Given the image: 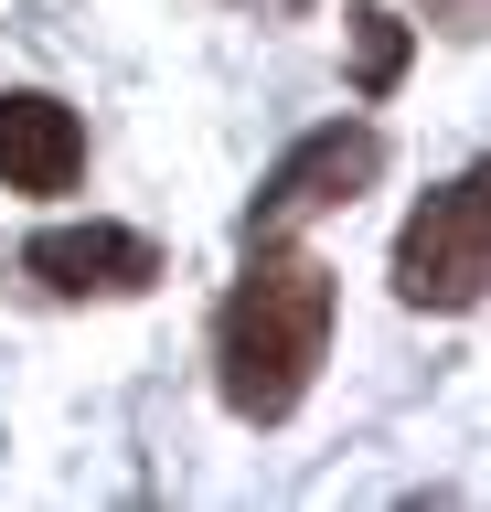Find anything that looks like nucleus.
<instances>
[{"instance_id":"obj_3","label":"nucleus","mask_w":491,"mask_h":512,"mask_svg":"<svg viewBox=\"0 0 491 512\" xmlns=\"http://www.w3.org/2000/svg\"><path fill=\"white\" fill-rule=\"evenodd\" d=\"M374 182H385V128H374V118H321V128H299L289 150L267 160L257 203H246V246L342 214V203H363Z\"/></svg>"},{"instance_id":"obj_1","label":"nucleus","mask_w":491,"mask_h":512,"mask_svg":"<svg viewBox=\"0 0 491 512\" xmlns=\"http://www.w3.org/2000/svg\"><path fill=\"white\" fill-rule=\"evenodd\" d=\"M331 331H342V278L321 256H299L289 235H257L246 278L214 299V395H225V416L289 427L331 363Z\"/></svg>"},{"instance_id":"obj_6","label":"nucleus","mask_w":491,"mask_h":512,"mask_svg":"<svg viewBox=\"0 0 491 512\" xmlns=\"http://www.w3.org/2000/svg\"><path fill=\"white\" fill-rule=\"evenodd\" d=\"M342 32H353V86H363V96H395L406 54H417V32L395 22L385 0H353V22H342Z\"/></svg>"},{"instance_id":"obj_5","label":"nucleus","mask_w":491,"mask_h":512,"mask_svg":"<svg viewBox=\"0 0 491 512\" xmlns=\"http://www.w3.org/2000/svg\"><path fill=\"white\" fill-rule=\"evenodd\" d=\"M75 182H86V118L43 86H0V192L54 203Z\"/></svg>"},{"instance_id":"obj_4","label":"nucleus","mask_w":491,"mask_h":512,"mask_svg":"<svg viewBox=\"0 0 491 512\" xmlns=\"http://www.w3.org/2000/svg\"><path fill=\"white\" fill-rule=\"evenodd\" d=\"M22 278L54 288V299H150L171 267L139 224H43L22 246Z\"/></svg>"},{"instance_id":"obj_2","label":"nucleus","mask_w":491,"mask_h":512,"mask_svg":"<svg viewBox=\"0 0 491 512\" xmlns=\"http://www.w3.org/2000/svg\"><path fill=\"white\" fill-rule=\"evenodd\" d=\"M395 299L438 320H470L491 299V171H459L395 235Z\"/></svg>"}]
</instances>
